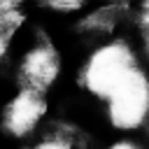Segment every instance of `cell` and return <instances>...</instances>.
Listing matches in <instances>:
<instances>
[{"instance_id":"7a4b0ae2","label":"cell","mask_w":149,"mask_h":149,"mask_svg":"<svg viewBox=\"0 0 149 149\" xmlns=\"http://www.w3.org/2000/svg\"><path fill=\"white\" fill-rule=\"evenodd\" d=\"M109 119L116 128L133 130L149 114V79L133 70L126 79L109 93Z\"/></svg>"},{"instance_id":"52a82bcc","label":"cell","mask_w":149,"mask_h":149,"mask_svg":"<svg viewBox=\"0 0 149 149\" xmlns=\"http://www.w3.org/2000/svg\"><path fill=\"white\" fill-rule=\"evenodd\" d=\"M109 149H137L135 144H130V142H116L114 147H109Z\"/></svg>"},{"instance_id":"9c48e42d","label":"cell","mask_w":149,"mask_h":149,"mask_svg":"<svg viewBox=\"0 0 149 149\" xmlns=\"http://www.w3.org/2000/svg\"><path fill=\"white\" fill-rule=\"evenodd\" d=\"M144 12H147V21H149V5H144Z\"/></svg>"},{"instance_id":"8992f818","label":"cell","mask_w":149,"mask_h":149,"mask_svg":"<svg viewBox=\"0 0 149 149\" xmlns=\"http://www.w3.org/2000/svg\"><path fill=\"white\" fill-rule=\"evenodd\" d=\"M51 7H54V9H77L79 2H54Z\"/></svg>"},{"instance_id":"ba28073f","label":"cell","mask_w":149,"mask_h":149,"mask_svg":"<svg viewBox=\"0 0 149 149\" xmlns=\"http://www.w3.org/2000/svg\"><path fill=\"white\" fill-rule=\"evenodd\" d=\"M2 56H5V37H0V61H2Z\"/></svg>"},{"instance_id":"5b68a950","label":"cell","mask_w":149,"mask_h":149,"mask_svg":"<svg viewBox=\"0 0 149 149\" xmlns=\"http://www.w3.org/2000/svg\"><path fill=\"white\" fill-rule=\"evenodd\" d=\"M35 149H70V144L63 142V140H47V142L37 144Z\"/></svg>"},{"instance_id":"6da1fadb","label":"cell","mask_w":149,"mask_h":149,"mask_svg":"<svg viewBox=\"0 0 149 149\" xmlns=\"http://www.w3.org/2000/svg\"><path fill=\"white\" fill-rule=\"evenodd\" d=\"M133 54L126 44H105L100 47L84 68V84L91 93L100 98H109V93L133 72Z\"/></svg>"},{"instance_id":"3957f363","label":"cell","mask_w":149,"mask_h":149,"mask_svg":"<svg viewBox=\"0 0 149 149\" xmlns=\"http://www.w3.org/2000/svg\"><path fill=\"white\" fill-rule=\"evenodd\" d=\"M44 98L37 91H21L7 107L5 126L12 135H28L44 116Z\"/></svg>"},{"instance_id":"277c9868","label":"cell","mask_w":149,"mask_h":149,"mask_svg":"<svg viewBox=\"0 0 149 149\" xmlns=\"http://www.w3.org/2000/svg\"><path fill=\"white\" fill-rule=\"evenodd\" d=\"M23 74L37 88L51 84L56 79V74H58V58H56V54L49 47L33 49L26 56V61H23Z\"/></svg>"}]
</instances>
